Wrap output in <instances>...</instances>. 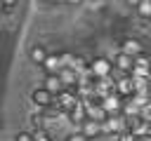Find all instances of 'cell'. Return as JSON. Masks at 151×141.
<instances>
[{
  "mask_svg": "<svg viewBox=\"0 0 151 141\" xmlns=\"http://www.w3.org/2000/svg\"><path fill=\"white\" fill-rule=\"evenodd\" d=\"M116 66H113V59H106V56H94L90 61V73L94 78H106V75H113Z\"/></svg>",
  "mask_w": 151,
  "mask_h": 141,
  "instance_id": "cell-1",
  "label": "cell"
},
{
  "mask_svg": "<svg viewBox=\"0 0 151 141\" xmlns=\"http://www.w3.org/2000/svg\"><path fill=\"white\" fill-rule=\"evenodd\" d=\"M31 101H33V106H35L38 110H42V108H47V106L54 103V94H52L50 89H45V87H35V89L31 92Z\"/></svg>",
  "mask_w": 151,
  "mask_h": 141,
  "instance_id": "cell-2",
  "label": "cell"
},
{
  "mask_svg": "<svg viewBox=\"0 0 151 141\" xmlns=\"http://www.w3.org/2000/svg\"><path fill=\"white\" fill-rule=\"evenodd\" d=\"M101 106L106 108L109 115H120V113H123V106H125V99H123L118 92H113V94H109V96L101 99Z\"/></svg>",
  "mask_w": 151,
  "mask_h": 141,
  "instance_id": "cell-3",
  "label": "cell"
},
{
  "mask_svg": "<svg viewBox=\"0 0 151 141\" xmlns=\"http://www.w3.org/2000/svg\"><path fill=\"white\" fill-rule=\"evenodd\" d=\"M101 127H104V134L118 136L120 132H125V115H123V113H120V115H109V118L101 122Z\"/></svg>",
  "mask_w": 151,
  "mask_h": 141,
  "instance_id": "cell-4",
  "label": "cell"
},
{
  "mask_svg": "<svg viewBox=\"0 0 151 141\" xmlns=\"http://www.w3.org/2000/svg\"><path fill=\"white\" fill-rule=\"evenodd\" d=\"M116 92V80H113V75H106V78H97L94 80V94L97 96H109V94H113Z\"/></svg>",
  "mask_w": 151,
  "mask_h": 141,
  "instance_id": "cell-5",
  "label": "cell"
},
{
  "mask_svg": "<svg viewBox=\"0 0 151 141\" xmlns=\"http://www.w3.org/2000/svg\"><path fill=\"white\" fill-rule=\"evenodd\" d=\"M132 75H137V78H151V59H149L146 54L134 56V68H132Z\"/></svg>",
  "mask_w": 151,
  "mask_h": 141,
  "instance_id": "cell-6",
  "label": "cell"
},
{
  "mask_svg": "<svg viewBox=\"0 0 151 141\" xmlns=\"http://www.w3.org/2000/svg\"><path fill=\"white\" fill-rule=\"evenodd\" d=\"M113 66H116V70H120V73H132V68H134V56H130V54H125V52H118V54L113 56Z\"/></svg>",
  "mask_w": 151,
  "mask_h": 141,
  "instance_id": "cell-7",
  "label": "cell"
},
{
  "mask_svg": "<svg viewBox=\"0 0 151 141\" xmlns=\"http://www.w3.org/2000/svg\"><path fill=\"white\" fill-rule=\"evenodd\" d=\"M66 118H68L73 125H78V127H80V125L87 120V106H85V101H78V103L68 110V115H66Z\"/></svg>",
  "mask_w": 151,
  "mask_h": 141,
  "instance_id": "cell-8",
  "label": "cell"
},
{
  "mask_svg": "<svg viewBox=\"0 0 151 141\" xmlns=\"http://www.w3.org/2000/svg\"><path fill=\"white\" fill-rule=\"evenodd\" d=\"M80 132H83L87 139H97V136H101V134H104V127H101V122H97V120L87 118V120L80 125Z\"/></svg>",
  "mask_w": 151,
  "mask_h": 141,
  "instance_id": "cell-9",
  "label": "cell"
},
{
  "mask_svg": "<svg viewBox=\"0 0 151 141\" xmlns=\"http://www.w3.org/2000/svg\"><path fill=\"white\" fill-rule=\"evenodd\" d=\"M59 78H61L64 87H78V82H80V73L76 68H71V66H64L59 70Z\"/></svg>",
  "mask_w": 151,
  "mask_h": 141,
  "instance_id": "cell-10",
  "label": "cell"
},
{
  "mask_svg": "<svg viewBox=\"0 0 151 141\" xmlns=\"http://www.w3.org/2000/svg\"><path fill=\"white\" fill-rule=\"evenodd\" d=\"M64 68V61H61V54H47V59L42 61V70L50 75V73H59Z\"/></svg>",
  "mask_w": 151,
  "mask_h": 141,
  "instance_id": "cell-11",
  "label": "cell"
},
{
  "mask_svg": "<svg viewBox=\"0 0 151 141\" xmlns=\"http://www.w3.org/2000/svg\"><path fill=\"white\" fill-rule=\"evenodd\" d=\"M120 52H125V54H130V56H139V54H144V47H142V42H139V40L127 38V40H123Z\"/></svg>",
  "mask_w": 151,
  "mask_h": 141,
  "instance_id": "cell-12",
  "label": "cell"
},
{
  "mask_svg": "<svg viewBox=\"0 0 151 141\" xmlns=\"http://www.w3.org/2000/svg\"><path fill=\"white\" fill-rule=\"evenodd\" d=\"M45 89H50L54 96L59 94V92H64L66 87H64V82H61V78H59V73H50L47 78H45V85H42Z\"/></svg>",
  "mask_w": 151,
  "mask_h": 141,
  "instance_id": "cell-13",
  "label": "cell"
},
{
  "mask_svg": "<svg viewBox=\"0 0 151 141\" xmlns=\"http://www.w3.org/2000/svg\"><path fill=\"white\" fill-rule=\"evenodd\" d=\"M47 54H50V52H47L42 45H33V47L28 49V56H31V61H33V63H38V66H42V61L47 59Z\"/></svg>",
  "mask_w": 151,
  "mask_h": 141,
  "instance_id": "cell-14",
  "label": "cell"
},
{
  "mask_svg": "<svg viewBox=\"0 0 151 141\" xmlns=\"http://www.w3.org/2000/svg\"><path fill=\"white\" fill-rule=\"evenodd\" d=\"M134 9H137V14L142 19H151V0H139L134 5Z\"/></svg>",
  "mask_w": 151,
  "mask_h": 141,
  "instance_id": "cell-15",
  "label": "cell"
},
{
  "mask_svg": "<svg viewBox=\"0 0 151 141\" xmlns=\"http://www.w3.org/2000/svg\"><path fill=\"white\" fill-rule=\"evenodd\" d=\"M45 115H42V110L40 113H33L31 115V125H33V129H45Z\"/></svg>",
  "mask_w": 151,
  "mask_h": 141,
  "instance_id": "cell-16",
  "label": "cell"
},
{
  "mask_svg": "<svg viewBox=\"0 0 151 141\" xmlns=\"http://www.w3.org/2000/svg\"><path fill=\"white\" fill-rule=\"evenodd\" d=\"M33 141H52V136L45 129H33Z\"/></svg>",
  "mask_w": 151,
  "mask_h": 141,
  "instance_id": "cell-17",
  "label": "cell"
},
{
  "mask_svg": "<svg viewBox=\"0 0 151 141\" xmlns=\"http://www.w3.org/2000/svg\"><path fill=\"white\" fill-rule=\"evenodd\" d=\"M116 141H137V134H132V132H120L118 136H116Z\"/></svg>",
  "mask_w": 151,
  "mask_h": 141,
  "instance_id": "cell-18",
  "label": "cell"
},
{
  "mask_svg": "<svg viewBox=\"0 0 151 141\" xmlns=\"http://www.w3.org/2000/svg\"><path fill=\"white\" fill-rule=\"evenodd\" d=\"M66 141H90V139H87V136H85V134H83V132L78 129V132L68 134V136H66Z\"/></svg>",
  "mask_w": 151,
  "mask_h": 141,
  "instance_id": "cell-19",
  "label": "cell"
},
{
  "mask_svg": "<svg viewBox=\"0 0 151 141\" xmlns=\"http://www.w3.org/2000/svg\"><path fill=\"white\" fill-rule=\"evenodd\" d=\"M14 141H33V132H19L14 136Z\"/></svg>",
  "mask_w": 151,
  "mask_h": 141,
  "instance_id": "cell-20",
  "label": "cell"
},
{
  "mask_svg": "<svg viewBox=\"0 0 151 141\" xmlns=\"http://www.w3.org/2000/svg\"><path fill=\"white\" fill-rule=\"evenodd\" d=\"M5 5H7V12H12L14 5H17V0H5Z\"/></svg>",
  "mask_w": 151,
  "mask_h": 141,
  "instance_id": "cell-21",
  "label": "cell"
},
{
  "mask_svg": "<svg viewBox=\"0 0 151 141\" xmlns=\"http://www.w3.org/2000/svg\"><path fill=\"white\" fill-rule=\"evenodd\" d=\"M7 12V5H5V0H0V14H5Z\"/></svg>",
  "mask_w": 151,
  "mask_h": 141,
  "instance_id": "cell-22",
  "label": "cell"
},
{
  "mask_svg": "<svg viewBox=\"0 0 151 141\" xmlns=\"http://www.w3.org/2000/svg\"><path fill=\"white\" fill-rule=\"evenodd\" d=\"M137 141H151V134H144V136H137Z\"/></svg>",
  "mask_w": 151,
  "mask_h": 141,
  "instance_id": "cell-23",
  "label": "cell"
},
{
  "mask_svg": "<svg viewBox=\"0 0 151 141\" xmlns=\"http://www.w3.org/2000/svg\"><path fill=\"white\" fill-rule=\"evenodd\" d=\"M149 21H151V19H149Z\"/></svg>",
  "mask_w": 151,
  "mask_h": 141,
  "instance_id": "cell-24",
  "label": "cell"
}]
</instances>
